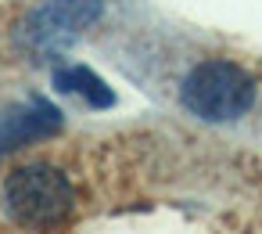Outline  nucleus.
I'll return each instance as SVG.
<instances>
[{
	"label": "nucleus",
	"instance_id": "obj_1",
	"mask_svg": "<svg viewBox=\"0 0 262 234\" xmlns=\"http://www.w3.org/2000/svg\"><path fill=\"white\" fill-rule=\"evenodd\" d=\"M4 209L18 227L54 230L72 212V184L54 166H22L4 184Z\"/></svg>",
	"mask_w": 262,
	"mask_h": 234
},
{
	"label": "nucleus",
	"instance_id": "obj_2",
	"mask_svg": "<svg viewBox=\"0 0 262 234\" xmlns=\"http://www.w3.org/2000/svg\"><path fill=\"white\" fill-rule=\"evenodd\" d=\"M251 101H255V83L230 62H201L183 80V105L208 123L237 119L251 108Z\"/></svg>",
	"mask_w": 262,
	"mask_h": 234
},
{
	"label": "nucleus",
	"instance_id": "obj_3",
	"mask_svg": "<svg viewBox=\"0 0 262 234\" xmlns=\"http://www.w3.org/2000/svg\"><path fill=\"white\" fill-rule=\"evenodd\" d=\"M58 126V112L51 105L40 101V112H15V115H0V151H8L29 137H40V133H51Z\"/></svg>",
	"mask_w": 262,
	"mask_h": 234
},
{
	"label": "nucleus",
	"instance_id": "obj_4",
	"mask_svg": "<svg viewBox=\"0 0 262 234\" xmlns=\"http://www.w3.org/2000/svg\"><path fill=\"white\" fill-rule=\"evenodd\" d=\"M54 83L61 87V90H76V94H86V101L90 105H97V108H108L115 98H112V90L90 72V69H58L54 72Z\"/></svg>",
	"mask_w": 262,
	"mask_h": 234
},
{
	"label": "nucleus",
	"instance_id": "obj_5",
	"mask_svg": "<svg viewBox=\"0 0 262 234\" xmlns=\"http://www.w3.org/2000/svg\"><path fill=\"white\" fill-rule=\"evenodd\" d=\"M51 15L65 26H90L101 15V0H51Z\"/></svg>",
	"mask_w": 262,
	"mask_h": 234
}]
</instances>
